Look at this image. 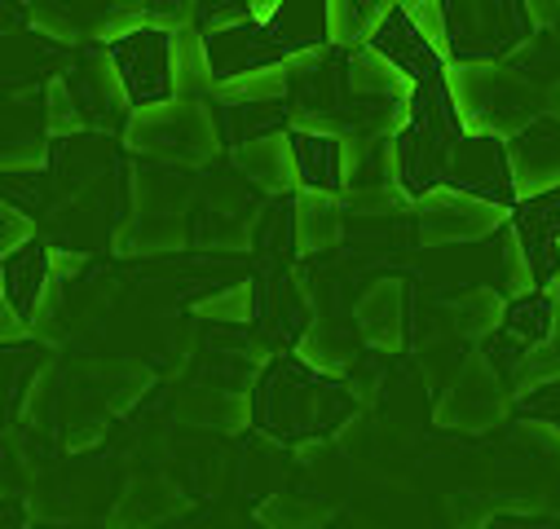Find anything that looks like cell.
I'll use <instances>...</instances> for the list:
<instances>
[{
  "mask_svg": "<svg viewBox=\"0 0 560 529\" xmlns=\"http://www.w3.org/2000/svg\"><path fill=\"white\" fill-rule=\"evenodd\" d=\"M247 407H252V424L265 437L301 446V442L336 437L358 415V397L345 379L305 366L296 353H278L260 366Z\"/></svg>",
  "mask_w": 560,
  "mask_h": 529,
  "instance_id": "1",
  "label": "cell"
},
{
  "mask_svg": "<svg viewBox=\"0 0 560 529\" xmlns=\"http://www.w3.org/2000/svg\"><path fill=\"white\" fill-rule=\"evenodd\" d=\"M464 138V119L455 110L446 71L433 80L410 84L406 102V124L393 132V168H397V190L415 203L433 195L446 181V164Z\"/></svg>",
  "mask_w": 560,
  "mask_h": 529,
  "instance_id": "2",
  "label": "cell"
},
{
  "mask_svg": "<svg viewBox=\"0 0 560 529\" xmlns=\"http://www.w3.org/2000/svg\"><path fill=\"white\" fill-rule=\"evenodd\" d=\"M446 67H494L534 40L529 0H438Z\"/></svg>",
  "mask_w": 560,
  "mask_h": 529,
  "instance_id": "3",
  "label": "cell"
},
{
  "mask_svg": "<svg viewBox=\"0 0 560 529\" xmlns=\"http://www.w3.org/2000/svg\"><path fill=\"white\" fill-rule=\"evenodd\" d=\"M124 97L132 110H147V106H164L177 97V80H173V32L164 27H137L119 40L106 45Z\"/></svg>",
  "mask_w": 560,
  "mask_h": 529,
  "instance_id": "4",
  "label": "cell"
},
{
  "mask_svg": "<svg viewBox=\"0 0 560 529\" xmlns=\"http://www.w3.org/2000/svg\"><path fill=\"white\" fill-rule=\"evenodd\" d=\"M516 251L525 260V279L534 292H551L560 283V181L516 199L508 212Z\"/></svg>",
  "mask_w": 560,
  "mask_h": 529,
  "instance_id": "5",
  "label": "cell"
},
{
  "mask_svg": "<svg viewBox=\"0 0 560 529\" xmlns=\"http://www.w3.org/2000/svg\"><path fill=\"white\" fill-rule=\"evenodd\" d=\"M446 190L472 195L481 203H494L503 212L516 208V181H512V155L508 142L494 138V132H464L451 164H446Z\"/></svg>",
  "mask_w": 560,
  "mask_h": 529,
  "instance_id": "6",
  "label": "cell"
},
{
  "mask_svg": "<svg viewBox=\"0 0 560 529\" xmlns=\"http://www.w3.org/2000/svg\"><path fill=\"white\" fill-rule=\"evenodd\" d=\"M62 80H67V89H71V97H75L84 124H89V132H115V128L128 124L132 106H128V97H124V84H119V71H115L106 45L75 54V58L67 62Z\"/></svg>",
  "mask_w": 560,
  "mask_h": 529,
  "instance_id": "7",
  "label": "cell"
},
{
  "mask_svg": "<svg viewBox=\"0 0 560 529\" xmlns=\"http://www.w3.org/2000/svg\"><path fill=\"white\" fill-rule=\"evenodd\" d=\"M551 336H556V301H551V292H521V296H512L503 305V318L490 331L486 357H490V366L508 371V366L534 357Z\"/></svg>",
  "mask_w": 560,
  "mask_h": 529,
  "instance_id": "8",
  "label": "cell"
},
{
  "mask_svg": "<svg viewBox=\"0 0 560 529\" xmlns=\"http://www.w3.org/2000/svg\"><path fill=\"white\" fill-rule=\"evenodd\" d=\"M371 54H380L393 71H401L410 84H419V80H433V75H442L446 71V58H442V49L415 27V19L406 14V5L397 0V5L366 32V40H362Z\"/></svg>",
  "mask_w": 560,
  "mask_h": 529,
  "instance_id": "9",
  "label": "cell"
},
{
  "mask_svg": "<svg viewBox=\"0 0 560 529\" xmlns=\"http://www.w3.org/2000/svg\"><path fill=\"white\" fill-rule=\"evenodd\" d=\"M199 40H203V58H208V71H212V89L225 84V80H238V75L269 71V67H283L288 62L283 54H278V45L269 40V32H265L260 19H247V23L208 32Z\"/></svg>",
  "mask_w": 560,
  "mask_h": 529,
  "instance_id": "10",
  "label": "cell"
},
{
  "mask_svg": "<svg viewBox=\"0 0 560 529\" xmlns=\"http://www.w3.org/2000/svg\"><path fill=\"white\" fill-rule=\"evenodd\" d=\"M54 283V270H49V243L36 234L27 238L23 247H14L5 260H0V296H5V305L32 327L45 292Z\"/></svg>",
  "mask_w": 560,
  "mask_h": 529,
  "instance_id": "11",
  "label": "cell"
},
{
  "mask_svg": "<svg viewBox=\"0 0 560 529\" xmlns=\"http://www.w3.org/2000/svg\"><path fill=\"white\" fill-rule=\"evenodd\" d=\"M283 58L331 45V0H278V10L260 19Z\"/></svg>",
  "mask_w": 560,
  "mask_h": 529,
  "instance_id": "12",
  "label": "cell"
},
{
  "mask_svg": "<svg viewBox=\"0 0 560 529\" xmlns=\"http://www.w3.org/2000/svg\"><path fill=\"white\" fill-rule=\"evenodd\" d=\"M292 142V160H296V181L301 190H327V195H345V146L331 132H301L288 128Z\"/></svg>",
  "mask_w": 560,
  "mask_h": 529,
  "instance_id": "13",
  "label": "cell"
},
{
  "mask_svg": "<svg viewBox=\"0 0 560 529\" xmlns=\"http://www.w3.org/2000/svg\"><path fill=\"white\" fill-rule=\"evenodd\" d=\"M234 160H238V168L252 173L256 186H265L273 199L301 190L288 132H273V138H256V142H247V146H234Z\"/></svg>",
  "mask_w": 560,
  "mask_h": 529,
  "instance_id": "14",
  "label": "cell"
},
{
  "mask_svg": "<svg viewBox=\"0 0 560 529\" xmlns=\"http://www.w3.org/2000/svg\"><path fill=\"white\" fill-rule=\"evenodd\" d=\"M221 142L230 146H247L256 138H273V132L292 128V106L283 102H238V106H221Z\"/></svg>",
  "mask_w": 560,
  "mask_h": 529,
  "instance_id": "15",
  "label": "cell"
},
{
  "mask_svg": "<svg viewBox=\"0 0 560 529\" xmlns=\"http://www.w3.org/2000/svg\"><path fill=\"white\" fill-rule=\"evenodd\" d=\"M336 203H340V195L296 190V203H292V216H296V251H318V247L336 243V234H340Z\"/></svg>",
  "mask_w": 560,
  "mask_h": 529,
  "instance_id": "16",
  "label": "cell"
},
{
  "mask_svg": "<svg viewBox=\"0 0 560 529\" xmlns=\"http://www.w3.org/2000/svg\"><path fill=\"white\" fill-rule=\"evenodd\" d=\"M177 507H182L177 490H168V485H160V481L151 485V498H142V485H132L128 498L119 503V516L110 520V529H147V525L173 516Z\"/></svg>",
  "mask_w": 560,
  "mask_h": 529,
  "instance_id": "17",
  "label": "cell"
},
{
  "mask_svg": "<svg viewBox=\"0 0 560 529\" xmlns=\"http://www.w3.org/2000/svg\"><path fill=\"white\" fill-rule=\"evenodd\" d=\"M516 415L525 424H547L560 433V375L542 379V384H529L521 397H516Z\"/></svg>",
  "mask_w": 560,
  "mask_h": 529,
  "instance_id": "18",
  "label": "cell"
},
{
  "mask_svg": "<svg viewBox=\"0 0 560 529\" xmlns=\"http://www.w3.org/2000/svg\"><path fill=\"white\" fill-rule=\"evenodd\" d=\"M256 516H260L269 529H314V525H323L331 512H327V507H314V503H301V498H288V494H278V498L260 503Z\"/></svg>",
  "mask_w": 560,
  "mask_h": 529,
  "instance_id": "19",
  "label": "cell"
},
{
  "mask_svg": "<svg viewBox=\"0 0 560 529\" xmlns=\"http://www.w3.org/2000/svg\"><path fill=\"white\" fill-rule=\"evenodd\" d=\"M27 19H32L27 5H19V0H0V36H10V32L27 27Z\"/></svg>",
  "mask_w": 560,
  "mask_h": 529,
  "instance_id": "20",
  "label": "cell"
},
{
  "mask_svg": "<svg viewBox=\"0 0 560 529\" xmlns=\"http://www.w3.org/2000/svg\"><path fill=\"white\" fill-rule=\"evenodd\" d=\"M27 520H23V512H19V503L10 498V494H0V529H23Z\"/></svg>",
  "mask_w": 560,
  "mask_h": 529,
  "instance_id": "21",
  "label": "cell"
},
{
  "mask_svg": "<svg viewBox=\"0 0 560 529\" xmlns=\"http://www.w3.org/2000/svg\"><path fill=\"white\" fill-rule=\"evenodd\" d=\"M23 529H27V525H23Z\"/></svg>",
  "mask_w": 560,
  "mask_h": 529,
  "instance_id": "22",
  "label": "cell"
}]
</instances>
